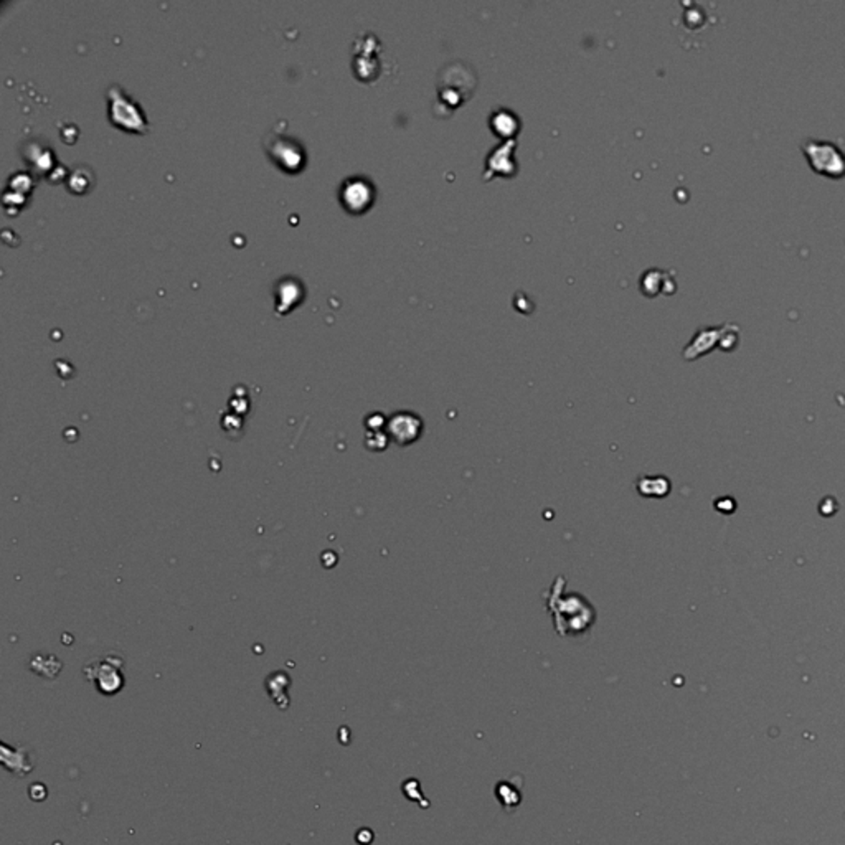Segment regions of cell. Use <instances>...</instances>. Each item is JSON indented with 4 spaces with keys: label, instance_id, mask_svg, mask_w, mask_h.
<instances>
[{
    "label": "cell",
    "instance_id": "obj_1",
    "mask_svg": "<svg viewBox=\"0 0 845 845\" xmlns=\"http://www.w3.org/2000/svg\"><path fill=\"white\" fill-rule=\"evenodd\" d=\"M560 591L553 586L550 598L547 601V607L555 617V626L562 636L567 634H581L590 629L594 621V609L588 603V599L581 598L580 594L562 596Z\"/></svg>",
    "mask_w": 845,
    "mask_h": 845
},
{
    "label": "cell",
    "instance_id": "obj_2",
    "mask_svg": "<svg viewBox=\"0 0 845 845\" xmlns=\"http://www.w3.org/2000/svg\"><path fill=\"white\" fill-rule=\"evenodd\" d=\"M108 98V118L116 128L146 134L149 131L144 111L136 99L124 91L123 86L113 84L106 91Z\"/></svg>",
    "mask_w": 845,
    "mask_h": 845
},
{
    "label": "cell",
    "instance_id": "obj_3",
    "mask_svg": "<svg viewBox=\"0 0 845 845\" xmlns=\"http://www.w3.org/2000/svg\"><path fill=\"white\" fill-rule=\"evenodd\" d=\"M801 151L806 156L812 171L819 176H826L829 178L845 177V154L834 142L806 139L802 141Z\"/></svg>",
    "mask_w": 845,
    "mask_h": 845
},
{
    "label": "cell",
    "instance_id": "obj_4",
    "mask_svg": "<svg viewBox=\"0 0 845 845\" xmlns=\"http://www.w3.org/2000/svg\"><path fill=\"white\" fill-rule=\"evenodd\" d=\"M264 149L268 151L273 162L284 172L295 173L305 163V149L303 144L284 132H269L264 141Z\"/></svg>",
    "mask_w": 845,
    "mask_h": 845
},
{
    "label": "cell",
    "instance_id": "obj_5",
    "mask_svg": "<svg viewBox=\"0 0 845 845\" xmlns=\"http://www.w3.org/2000/svg\"><path fill=\"white\" fill-rule=\"evenodd\" d=\"M340 203L350 213H363L375 202L377 197V190L375 185L368 181L367 177L353 176L348 177L345 182L340 185Z\"/></svg>",
    "mask_w": 845,
    "mask_h": 845
},
{
    "label": "cell",
    "instance_id": "obj_6",
    "mask_svg": "<svg viewBox=\"0 0 845 845\" xmlns=\"http://www.w3.org/2000/svg\"><path fill=\"white\" fill-rule=\"evenodd\" d=\"M425 432V422L413 411H396L387 420V435L401 447L415 445Z\"/></svg>",
    "mask_w": 845,
    "mask_h": 845
},
{
    "label": "cell",
    "instance_id": "obj_7",
    "mask_svg": "<svg viewBox=\"0 0 845 845\" xmlns=\"http://www.w3.org/2000/svg\"><path fill=\"white\" fill-rule=\"evenodd\" d=\"M84 674L104 695L118 694L124 685V677L121 674V660L118 659L113 660L106 657L104 660H96L91 667L84 669Z\"/></svg>",
    "mask_w": 845,
    "mask_h": 845
},
{
    "label": "cell",
    "instance_id": "obj_8",
    "mask_svg": "<svg viewBox=\"0 0 845 845\" xmlns=\"http://www.w3.org/2000/svg\"><path fill=\"white\" fill-rule=\"evenodd\" d=\"M276 313L286 314L304 298V284L294 276H284L276 283Z\"/></svg>",
    "mask_w": 845,
    "mask_h": 845
},
{
    "label": "cell",
    "instance_id": "obj_9",
    "mask_svg": "<svg viewBox=\"0 0 845 845\" xmlns=\"http://www.w3.org/2000/svg\"><path fill=\"white\" fill-rule=\"evenodd\" d=\"M727 327L728 324H723L722 327H709V329H702L697 332V335L692 339L690 345L685 348L684 357L687 360H694V358L710 352L715 345H720Z\"/></svg>",
    "mask_w": 845,
    "mask_h": 845
},
{
    "label": "cell",
    "instance_id": "obj_10",
    "mask_svg": "<svg viewBox=\"0 0 845 845\" xmlns=\"http://www.w3.org/2000/svg\"><path fill=\"white\" fill-rule=\"evenodd\" d=\"M637 492L642 497H665L670 492V480L665 477H651V475H644L637 480Z\"/></svg>",
    "mask_w": 845,
    "mask_h": 845
},
{
    "label": "cell",
    "instance_id": "obj_11",
    "mask_svg": "<svg viewBox=\"0 0 845 845\" xmlns=\"http://www.w3.org/2000/svg\"><path fill=\"white\" fill-rule=\"evenodd\" d=\"M2 763L9 771H14V773L17 774H25L31 769L29 754L25 752H19V749L15 748L12 749V753H9L5 744H2Z\"/></svg>",
    "mask_w": 845,
    "mask_h": 845
},
{
    "label": "cell",
    "instance_id": "obj_12",
    "mask_svg": "<svg viewBox=\"0 0 845 845\" xmlns=\"http://www.w3.org/2000/svg\"><path fill=\"white\" fill-rule=\"evenodd\" d=\"M93 171L84 166H78L75 171H71L70 176H68V188H70L73 193L88 192V190L93 187Z\"/></svg>",
    "mask_w": 845,
    "mask_h": 845
},
{
    "label": "cell",
    "instance_id": "obj_13",
    "mask_svg": "<svg viewBox=\"0 0 845 845\" xmlns=\"http://www.w3.org/2000/svg\"><path fill=\"white\" fill-rule=\"evenodd\" d=\"M512 151H514V141L505 142L500 149L494 151V156L487 158V171H492L494 173H504V176H509V173L514 171V167L507 166V163H510L512 161H507L504 163L502 158L509 157V152H512Z\"/></svg>",
    "mask_w": 845,
    "mask_h": 845
},
{
    "label": "cell",
    "instance_id": "obj_14",
    "mask_svg": "<svg viewBox=\"0 0 845 845\" xmlns=\"http://www.w3.org/2000/svg\"><path fill=\"white\" fill-rule=\"evenodd\" d=\"M504 119H505V111H499V113L494 114V118H492L494 131L497 129L499 134H504V136H509V134H512V132H515L517 126H519V123H517V118L512 119L510 123H507V121H504Z\"/></svg>",
    "mask_w": 845,
    "mask_h": 845
}]
</instances>
